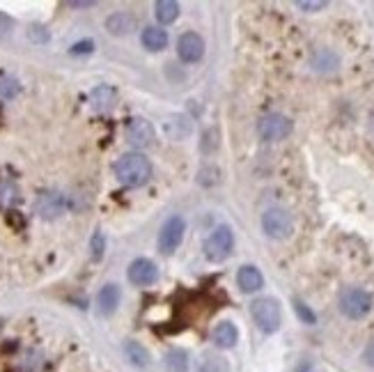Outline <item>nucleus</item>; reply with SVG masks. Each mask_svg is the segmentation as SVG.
Instances as JSON below:
<instances>
[{
    "instance_id": "obj_9",
    "label": "nucleus",
    "mask_w": 374,
    "mask_h": 372,
    "mask_svg": "<svg viewBox=\"0 0 374 372\" xmlns=\"http://www.w3.org/2000/svg\"><path fill=\"white\" fill-rule=\"evenodd\" d=\"M127 140L136 149L152 147L156 140V132H154L152 122H147L145 117H131L127 124Z\"/></svg>"
},
{
    "instance_id": "obj_20",
    "label": "nucleus",
    "mask_w": 374,
    "mask_h": 372,
    "mask_svg": "<svg viewBox=\"0 0 374 372\" xmlns=\"http://www.w3.org/2000/svg\"><path fill=\"white\" fill-rule=\"evenodd\" d=\"M154 16L159 23H173L179 16V5L175 0H159L154 5Z\"/></svg>"
},
{
    "instance_id": "obj_30",
    "label": "nucleus",
    "mask_w": 374,
    "mask_h": 372,
    "mask_svg": "<svg viewBox=\"0 0 374 372\" xmlns=\"http://www.w3.org/2000/svg\"><path fill=\"white\" fill-rule=\"evenodd\" d=\"M92 49H95V44L90 42V39H85V42H78L71 47V53L78 55V53H92Z\"/></svg>"
},
{
    "instance_id": "obj_33",
    "label": "nucleus",
    "mask_w": 374,
    "mask_h": 372,
    "mask_svg": "<svg viewBox=\"0 0 374 372\" xmlns=\"http://www.w3.org/2000/svg\"><path fill=\"white\" fill-rule=\"evenodd\" d=\"M365 363H367V365H372V368H374V343H372V345H367V349H365Z\"/></svg>"
},
{
    "instance_id": "obj_21",
    "label": "nucleus",
    "mask_w": 374,
    "mask_h": 372,
    "mask_svg": "<svg viewBox=\"0 0 374 372\" xmlns=\"http://www.w3.org/2000/svg\"><path fill=\"white\" fill-rule=\"evenodd\" d=\"M168 372H188V354L184 349H170L166 356Z\"/></svg>"
},
{
    "instance_id": "obj_13",
    "label": "nucleus",
    "mask_w": 374,
    "mask_h": 372,
    "mask_svg": "<svg viewBox=\"0 0 374 372\" xmlns=\"http://www.w3.org/2000/svg\"><path fill=\"white\" fill-rule=\"evenodd\" d=\"M117 103V90L113 86H99L90 92V108L95 113H108Z\"/></svg>"
},
{
    "instance_id": "obj_15",
    "label": "nucleus",
    "mask_w": 374,
    "mask_h": 372,
    "mask_svg": "<svg viewBox=\"0 0 374 372\" xmlns=\"http://www.w3.org/2000/svg\"><path fill=\"white\" fill-rule=\"evenodd\" d=\"M212 340L216 347H221V349H229V347H234L239 340V331H237V326H234L232 322H219L214 326V331H212Z\"/></svg>"
},
{
    "instance_id": "obj_8",
    "label": "nucleus",
    "mask_w": 374,
    "mask_h": 372,
    "mask_svg": "<svg viewBox=\"0 0 374 372\" xmlns=\"http://www.w3.org/2000/svg\"><path fill=\"white\" fill-rule=\"evenodd\" d=\"M67 195L58 193V191H42L35 200V212L39 219L44 221H53L58 216H62L67 210Z\"/></svg>"
},
{
    "instance_id": "obj_22",
    "label": "nucleus",
    "mask_w": 374,
    "mask_h": 372,
    "mask_svg": "<svg viewBox=\"0 0 374 372\" xmlns=\"http://www.w3.org/2000/svg\"><path fill=\"white\" fill-rule=\"evenodd\" d=\"M312 64H314V69H319V71H331L338 67V55L331 53L329 49H321V51H317V55L312 58Z\"/></svg>"
},
{
    "instance_id": "obj_1",
    "label": "nucleus",
    "mask_w": 374,
    "mask_h": 372,
    "mask_svg": "<svg viewBox=\"0 0 374 372\" xmlns=\"http://www.w3.org/2000/svg\"><path fill=\"white\" fill-rule=\"evenodd\" d=\"M113 171L120 184L136 188V186L147 184L149 177H152V163H149L145 154L129 152V154H122L120 159L115 161Z\"/></svg>"
},
{
    "instance_id": "obj_14",
    "label": "nucleus",
    "mask_w": 374,
    "mask_h": 372,
    "mask_svg": "<svg viewBox=\"0 0 374 372\" xmlns=\"http://www.w3.org/2000/svg\"><path fill=\"white\" fill-rule=\"evenodd\" d=\"M237 285L241 287V292L253 295V292L262 290V285H264V276H262V271L258 269V266L244 264L237 273Z\"/></svg>"
},
{
    "instance_id": "obj_34",
    "label": "nucleus",
    "mask_w": 374,
    "mask_h": 372,
    "mask_svg": "<svg viewBox=\"0 0 374 372\" xmlns=\"http://www.w3.org/2000/svg\"><path fill=\"white\" fill-rule=\"evenodd\" d=\"M370 134L374 136V113L370 115Z\"/></svg>"
},
{
    "instance_id": "obj_3",
    "label": "nucleus",
    "mask_w": 374,
    "mask_h": 372,
    "mask_svg": "<svg viewBox=\"0 0 374 372\" xmlns=\"http://www.w3.org/2000/svg\"><path fill=\"white\" fill-rule=\"evenodd\" d=\"M372 310V295L360 287H347L340 295V312L349 319H363Z\"/></svg>"
},
{
    "instance_id": "obj_19",
    "label": "nucleus",
    "mask_w": 374,
    "mask_h": 372,
    "mask_svg": "<svg viewBox=\"0 0 374 372\" xmlns=\"http://www.w3.org/2000/svg\"><path fill=\"white\" fill-rule=\"evenodd\" d=\"M124 354H127L131 365H136V368H147L149 365V351L142 347L140 343L129 340L127 345H124Z\"/></svg>"
},
{
    "instance_id": "obj_31",
    "label": "nucleus",
    "mask_w": 374,
    "mask_h": 372,
    "mask_svg": "<svg viewBox=\"0 0 374 372\" xmlns=\"http://www.w3.org/2000/svg\"><path fill=\"white\" fill-rule=\"evenodd\" d=\"M12 25H14L12 23V18L0 12V35H8V32L12 30Z\"/></svg>"
},
{
    "instance_id": "obj_7",
    "label": "nucleus",
    "mask_w": 374,
    "mask_h": 372,
    "mask_svg": "<svg viewBox=\"0 0 374 372\" xmlns=\"http://www.w3.org/2000/svg\"><path fill=\"white\" fill-rule=\"evenodd\" d=\"M184 232H186V223H184V219L177 216V214L163 223V227L159 230V239H156L159 251L163 253V256H170V253H175L177 248H179Z\"/></svg>"
},
{
    "instance_id": "obj_29",
    "label": "nucleus",
    "mask_w": 374,
    "mask_h": 372,
    "mask_svg": "<svg viewBox=\"0 0 374 372\" xmlns=\"http://www.w3.org/2000/svg\"><path fill=\"white\" fill-rule=\"evenodd\" d=\"M297 8L306 10V12H319V10L326 8V3H324V0H299Z\"/></svg>"
},
{
    "instance_id": "obj_12",
    "label": "nucleus",
    "mask_w": 374,
    "mask_h": 372,
    "mask_svg": "<svg viewBox=\"0 0 374 372\" xmlns=\"http://www.w3.org/2000/svg\"><path fill=\"white\" fill-rule=\"evenodd\" d=\"M163 134L168 136L170 140H186L188 136L193 134V124H191V117L184 115V113H175V115H168L166 122H163Z\"/></svg>"
},
{
    "instance_id": "obj_16",
    "label": "nucleus",
    "mask_w": 374,
    "mask_h": 372,
    "mask_svg": "<svg viewBox=\"0 0 374 372\" xmlns=\"http://www.w3.org/2000/svg\"><path fill=\"white\" fill-rule=\"evenodd\" d=\"M134 28H136V18L131 12H113V14L106 18V30L115 37L129 35Z\"/></svg>"
},
{
    "instance_id": "obj_28",
    "label": "nucleus",
    "mask_w": 374,
    "mask_h": 372,
    "mask_svg": "<svg viewBox=\"0 0 374 372\" xmlns=\"http://www.w3.org/2000/svg\"><path fill=\"white\" fill-rule=\"evenodd\" d=\"M28 37L32 39V42H37V44L49 42V30H46L44 25H30Z\"/></svg>"
},
{
    "instance_id": "obj_6",
    "label": "nucleus",
    "mask_w": 374,
    "mask_h": 372,
    "mask_svg": "<svg viewBox=\"0 0 374 372\" xmlns=\"http://www.w3.org/2000/svg\"><path fill=\"white\" fill-rule=\"evenodd\" d=\"M294 124L290 117L280 115V113H269L258 122V136L266 142H278L285 140L292 134Z\"/></svg>"
},
{
    "instance_id": "obj_26",
    "label": "nucleus",
    "mask_w": 374,
    "mask_h": 372,
    "mask_svg": "<svg viewBox=\"0 0 374 372\" xmlns=\"http://www.w3.org/2000/svg\"><path fill=\"white\" fill-rule=\"evenodd\" d=\"M294 308H297V312H299V317L303 319L306 324H314L317 322V317H314V312L308 308V306L303 303V301H299V299H294Z\"/></svg>"
},
{
    "instance_id": "obj_2",
    "label": "nucleus",
    "mask_w": 374,
    "mask_h": 372,
    "mask_svg": "<svg viewBox=\"0 0 374 372\" xmlns=\"http://www.w3.org/2000/svg\"><path fill=\"white\" fill-rule=\"evenodd\" d=\"M251 315L253 322L258 324L260 331L264 334H275L283 322V312H280V303L271 297H260L251 303Z\"/></svg>"
},
{
    "instance_id": "obj_27",
    "label": "nucleus",
    "mask_w": 374,
    "mask_h": 372,
    "mask_svg": "<svg viewBox=\"0 0 374 372\" xmlns=\"http://www.w3.org/2000/svg\"><path fill=\"white\" fill-rule=\"evenodd\" d=\"M216 147H219V132H216V129H209L205 134V142H202V152L209 154V152H214Z\"/></svg>"
},
{
    "instance_id": "obj_24",
    "label": "nucleus",
    "mask_w": 374,
    "mask_h": 372,
    "mask_svg": "<svg viewBox=\"0 0 374 372\" xmlns=\"http://www.w3.org/2000/svg\"><path fill=\"white\" fill-rule=\"evenodd\" d=\"M198 372H229L227 361L221 356H205L202 363L198 365Z\"/></svg>"
},
{
    "instance_id": "obj_4",
    "label": "nucleus",
    "mask_w": 374,
    "mask_h": 372,
    "mask_svg": "<svg viewBox=\"0 0 374 372\" xmlns=\"http://www.w3.org/2000/svg\"><path fill=\"white\" fill-rule=\"evenodd\" d=\"M262 230L271 239H287L294 232L292 214L283 207H271V210L262 214Z\"/></svg>"
},
{
    "instance_id": "obj_18",
    "label": "nucleus",
    "mask_w": 374,
    "mask_h": 372,
    "mask_svg": "<svg viewBox=\"0 0 374 372\" xmlns=\"http://www.w3.org/2000/svg\"><path fill=\"white\" fill-rule=\"evenodd\" d=\"M97 306H99V312L101 315H113L120 306V287L117 285H103L99 297H97Z\"/></svg>"
},
{
    "instance_id": "obj_23",
    "label": "nucleus",
    "mask_w": 374,
    "mask_h": 372,
    "mask_svg": "<svg viewBox=\"0 0 374 372\" xmlns=\"http://www.w3.org/2000/svg\"><path fill=\"white\" fill-rule=\"evenodd\" d=\"M21 92V86L14 76L0 74V99H14V97Z\"/></svg>"
},
{
    "instance_id": "obj_25",
    "label": "nucleus",
    "mask_w": 374,
    "mask_h": 372,
    "mask_svg": "<svg viewBox=\"0 0 374 372\" xmlns=\"http://www.w3.org/2000/svg\"><path fill=\"white\" fill-rule=\"evenodd\" d=\"M103 248H106V239H103L101 232H95V234H92V258L101 260L103 258Z\"/></svg>"
},
{
    "instance_id": "obj_17",
    "label": "nucleus",
    "mask_w": 374,
    "mask_h": 372,
    "mask_svg": "<svg viewBox=\"0 0 374 372\" xmlns=\"http://www.w3.org/2000/svg\"><path fill=\"white\" fill-rule=\"evenodd\" d=\"M140 42L147 51L156 53V51H163L168 47V32L156 28V25H147V28H142L140 32Z\"/></svg>"
},
{
    "instance_id": "obj_5",
    "label": "nucleus",
    "mask_w": 374,
    "mask_h": 372,
    "mask_svg": "<svg viewBox=\"0 0 374 372\" xmlns=\"http://www.w3.org/2000/svg\"><path fill=\"white\" fill-rule=\"evenodd\" d=\"M234 234L227 225H219L205 241V258L209 262H223L232 256Z\"/></svg>"
},
{
    "instance_id": "obj_11",
    "label": "nucleus",
    "mask_w": 374,
    "mask_h": 372,
    "mask_svg": "<svg viewBox=\"0 0 374 372\" xmlns=\"http://www.w3.org/2000/svg\"><path fill=\"white\" fill-rule=\"evenodd\" d=\"M129 280L138 287L154 285L159 280V266L147 258H138L129 264Z\"/></svg>"
},
{
    "instance_id": "obj_32",
    "label": "nucleus",
    "mask_w": 374,
    "mask_h": 372,
    "mask_svg": "<svg viewBox=\"0 0 374 372\" xmlns=\"http://www.w3.org/2000/svg\"><path fill=\"white\" fill-rule=\"evenodd\" d=\"M67 5H69V8H76V10H85V8H92L95 3H92V0H85V3H83V0H78V3H76V0H71V3H67Z\"/></svg>"
},
{
    "instance_id": "obj_35",
    "label": "nucleus",
    "mask_w": 374,
    "mask_h": 372,
    "mask_svg": "<svg viewBox=\"0 0 374 372\" xmlns=\"http://www.w3.org/2000/svg\"><path fill=\"white\" fill-rule=\"evenodd\" d=\"M299 372H314V370L310 368V365H303V368H301Z\"/></svg>"
},
{
    "instance_id": "obj_10",
    "label": "nucleus",
    "mask_w": 374,
    "mask_h": 372,
    "mask_svg": "<svg viewBox=\"0 0 374 372\" xmlns=\"http://www.w3.org/2000/svg\"><path fill=\"white\" fill-rule=\"evenodd\" d=\"M177 55L188 64L202 60V55H205V42H202L198 32H184V35L177 39Z\"/></svg>"
}]
</instances>
